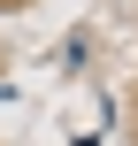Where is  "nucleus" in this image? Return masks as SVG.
Segmentation results:
<instances>
[]
</instances>
